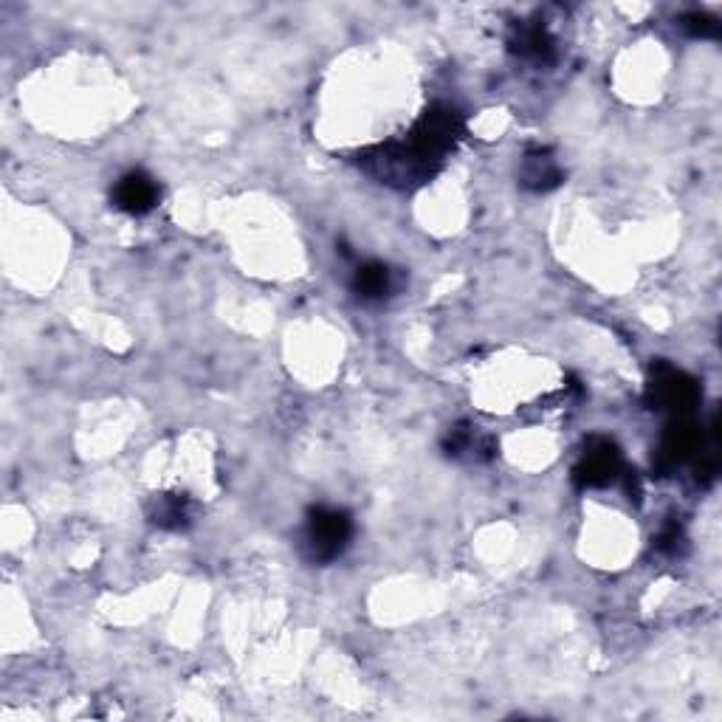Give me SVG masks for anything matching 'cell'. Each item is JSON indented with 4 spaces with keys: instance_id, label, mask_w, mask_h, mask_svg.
<instances>
[{
    "instance_id": "9c48e42d",
    "label": "cell",
    "mask_w": 722,
    "mask_h": 722,
    "mask_svg": "<svg viewBox=\"0 0 722 722\" xmlns=\"http://www.w3.org/2000/svg\"><path fill=\"white\" fill-rule=\"evenodd\" d=\"M520 178H522V187L534 189V192H547V189H553L562 181V170L551 153L536 150L525 156Z\"/></svg>"
},
{
    "instance_id": "277c9868",
    "label": "cell",
    "mask_w": 722,
    "mask_h": 722,
    "mask_svg": "<svg viewBox=\"0 0 722 722\" xmlns=\"http://www.w3.org/2000/svg\"><path fill=\"white\" fill-rule=\"evenodd\" d=\"M621 474V452L609 438H590L573 469L578 489H604Z\"/></svg>"
},
{
    "instance_id": "3957f363",
    "label": "cell",
    "mask_w": 722,
    "mask_h": 722,
    "mask_svg": "<svg viewBox=\"0 0 722 722\" xmlns=\"http://www.w3.org/2000/svg\"><path fill=\"white\" fill-rule=\"evenodd\" d=\"M700 398L698 381L686 376L683 370H674L669 365H655L652 378L647 384V404L652 409H669V412L686 415Z\"/></svg>"
},
{
    "instance_id": "ba28073f",
    "label": "cell",
    "mask_w": 722,
    "mask_h": 722,
    "mask_svg": "<svg viewBox=\"0 0 722 722\" xmlns=\"http://www.w3.org/2000/svg\"><path fill=\"white\" fill-rule=\"evenodd\" d=\"M350 289L358 300L381 302V300H387L393 291H396V276H393V271L387 269L384 263L370 260V263L356 265V271H353V280H350Z\"/></svg>"
},
{
    "instance_id": "6da1fadb",
    "label": "cell",
    "mask_w": 722,
    "mask_h": 722,
    "mask_svg": "<svg viewBox=\"0 0 722 722\" xmlns=\"http://www.w3.org/2000/svg\"><path fill=\"white\" fill-rule=\"evenodd\" d=\"M460 136H463V116L449 105H435L415 122L407 136L362 153L358 164L390 187H421L438 172Z\"/></svg>"
},
{
    "instance_id": "5b68a950",
    "label": "cell",
    "mask_w": 722,
    "mask_h": 722,
    "mask_svg": "<svg viewBox=\"0 0 722 722\" xmlns=\"http://www.w3.org/2000/svg\"><path fill=\"white\" fill-rule=\"evenodd\" d=\"M700 449H703V432H700V427L694 421H689V418H683V415H678V418L666 427L655 469H658L660 474H666V471L678 469L686 460L698 458Z\"/></svg>"
},
{
    "instance_id": "7c38bea8",
    "label": "cell",
    "mask_w": 722,
    "mask_h": 722,
    "mask_svg": "<svg viewBox=\"0 0 722 722\" xmlns=\"http://www.w3.org/2000/svg\"><path fill=\"white\" fill-rule=\"evenodd\" d=\"M686 545V536H683V527L680 525H666L663 531L658 534V540H655V547H658L660 553H669V556H674V553H680V547Z\"/></svg>"
},
{
    "instance_id": "8fae6325",
    "label": "cell",
    "mask_w": 722,
    "mask_h": 722,
    "mask_svg": "<svg viewBox=\"0 0 722 722\" xmlns=\"http://www.w3.org/2000/svg\"><path fill=\"white\" fill-rule=\"evenodd\" d=\"M683 29L691 34V38H720V23L709 14H686L683 18Z\"/></svg>"
},
{
    "instance_id": "8992f818",
    "label": "cell",
    "mask_w": 722,
    "mask_h": 722,
    "mask_svg": "<svg viewBox=\"0 0 722 722\" xmlns=\"http://www.w3.org/2000/svg\"><path fill=\"white\" fill-rule=\"evenodd\" d=\"M161 198V189L153 181L147 172L136 170L127 172V176L119 178V184L114 187V203L116 209L127 214H147Z\"/></svg>"
},
{
    "instance_id": "7a4b0ae2",
    "label": "cell",
    "mask_w": 722,
    "mask_h": 722,
    "mask_svg": "<svg viewBox=\"0 0 722 722\" xmlns=\"http://www.w3.org/2000/svg\"><path fill=\"white\" fill-rule=\"evenodd\" d=\"M353 540V520L347 511L325 509L316 505L305 516V525L300 531V547L302 559H308L311 565H327V562L339 559L345 547Z\"/></svg>"
},
{
    "instance_id": "52a82bcc",
    "label": "cell",
    "mask_w": 722,
    "mask_h": 722,
    "mask_svg": "<svg viewBox=\"0 0 722 722\" xmlns=\"http://www.w3.org/2000/svg\"><path fill=\"white\" fill-rule=\"evenodd\" d=\"M147 516H150L153 525L164 527V531H184V527L192 525L196 505L187 494H156L150 500Z\"/></svg>"
},
{
    "instance_id": "30bf717a",
    "label": "cell",
    "mask_w": 722,
    "mask_h": 722,
    "mask_svg": "<svg viewBox=\"0 0 722 722\" xmlns=\"http://www.w3.org/2000/svg\"><path fill=\"white\" fill-rule=\"evenodd\" d=\"M511 49H514L520 57L545 63V60L553 57V38L547 34V29L542 23H522L514 38H511Z\"/></svg>"
}]
</instances>
